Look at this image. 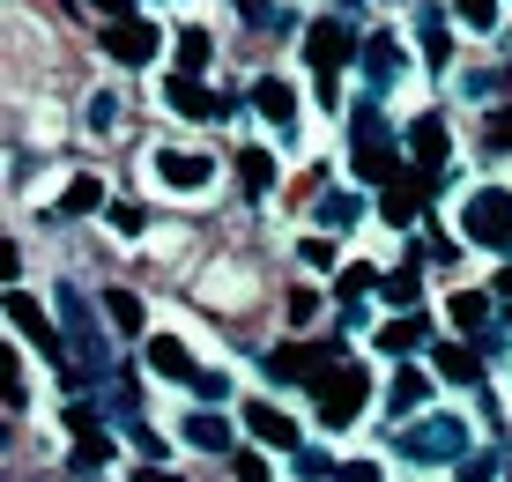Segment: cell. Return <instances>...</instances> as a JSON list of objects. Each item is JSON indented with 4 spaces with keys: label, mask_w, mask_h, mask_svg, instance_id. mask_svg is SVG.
<instances>
[{
    "label": "cell",
    "mask_w": 512,
    "mask_h": 482,
    "mask_svg": "<svg viewBox=\"0 0 512 482\" xmlns=\"http://www.w3.org/2000/svg\"><path fill=\"white\" fill-rule=\"evenodd\" d=\"M394 453L409 460V468H461L475 453V431H468L461 408H423V416H409L394 431Z\"/></svg>",
    "instance_id": "1"
},
{
    "label": "cell",
    "mask_w": 512,
    "mask_h": 482,
    "mask_svg": "<svg viewBox=\"0 0 512 482\" xmlns=\"http://www.w3.org/2000/svg\"><path fill=\"white\" fill-rule=\"evenodd\" d=\"M453 238L468 245V253H512V186H461L453 193Z\"/></svg>",
    "instance_id": "2"
},
{
    "label": "cell",
    "mask_w": 512,
    "mask_h": 482,
    "mask_svg": "<svg viewBox=\"0 0 512 482\" xmlns=\"http://www.w3.org/2000/svg\"><path fill=\"white\" fill-rule=\"evenodd\" d=\"M141 171H149V186L171 193V201H208L216 178H223V164L208 149H179V141H156V149L141 156Z\"/></svg>",
    "instance_id": "3"
},
{
    "label": "cell",
    "mask_w": 512,
    "mask_h": 482,
    "mask_svg": "<svg viewBox=\"0 0 512 482\" xmlns=\"http://www.w3.org/2000/svg\"><path fill=\"white\" fill-rule=\"evenodd\" d=\"M364 394H372V364H357V356H334L327 379L312 386V408H320L327 431H349V423H364Z\"/></svg>",
    "instance_id": "4"
},
{
    "label": "cell",
    "mask_w": 512,
    "mask_h": 482,
    "mask_svg": "<svg viewBox=\"0 0 512 482\" xmlns=\"http://www.w3.org/2000/svg\"><path fill=\"white\" fill-rule=\"evenodd\" d=\"M357 75H364V97L394 104L401 82L416 75V60H409V45H401L394 30H372V38H364V52H357Z\"/></svg>",
    "instance_id": "5"
},
{
    "label": "cell",
    "mask_w": 512,
    "mask_h": 482,
    "mask_svg": "<svg viewBox=\"0 0 512 482\" xmlns=\"http://www.w3.org/2000/svg\"><path fill=\"white\" fill-rule=\"evenodd\" d=\"M141 371H149L156 386H179V394H193V379H201V364H193V342L171 327H156L149 342H141Z\"/></svg>",
    "instance_id": "6"
},
{
    "label": "cell",
    "mask_w": 512,
    "mask_h": 482,
    "mask_svg": "<svg viewBox=\"0 0 512 482\" xmlns=\"http://www.w3.org/2000/svg\"><path fill=\"white\" fill-rule=\"evenodd\" d=\"M253 112H260V127H268L282 149H297V119H305V104H297L290 75H253Z\"/></svg>",
    "instance_id": "7"
},
{
    "label": "cell",
    "mask_w": 512,
    "mask_h": 482,
    "mask_svg": "<svg viewBox=\"0 0 512 482\" xmlns=\"http://www.w3.org/2000/svg\"><path fill=\"white\" fill-rule=\"evenodd\" d=\"M357 52H364V38L349 30V15H327V23L305 30V75H342Z\"/></svg>",
    "instance_id": "8"
},
{
    "label": "cell",
    "mask_w": 512,
    "mask_h": 482,
    "mask_svg": "<svg viewBox=\"0 0 512 482\" xmlns=\"http://www.w3.org/2000/svg\"><path fill=\"white\" fill-rule=\"evenodd\" d=\"M238 423H245V438L268 445V453H297V445H305V423H297L282 401H260V394H253V401L238 408Z\"/></svg>",
    "instance_id": "9"
},
{
    "label": "cell",
    "mask_w": 512,
    "mask_h": 482,
    "mask_svg": "<svg viewBox=\"0 0 512 482\" xmlns=\"http://www.w3.org/2000/svg\"><path fill=\"white\" fill-rule=\"evenodd\" d=\"M238 431H245V423L216 416L208 401H193L186 416H179V445H186V453H201V460H223V453H238Z\"/></svg>",
    "instance_id": "10"
},
{
    "label": "cell",
    "mask_w": 512,
    "mask_h": 482,
    "mask_svg": "<svg viewBox=\"0 0 512 482\" xmlns=\"http://www.w3.org/2000/svg\"><path fill=\"white\" fill-rule=\"evenodd\" d=\"M97 45H104V60H112V67H156L171 52V38L156 23H104Z\"/></svg>",
    "instance_id": "11"
},
{
    "label": "cell",
    "mask_w": 512,
    "mask_h": 482,
    "mask_svg": "<svg viewBox=\"0 0 512 482\" xmlns=\"http://www.w3.org/2000/svg\"><path fill=\"white\" fill-rule=\"evenodd\" d=\"M164 112L186 119V127H208L223 104H216V89H208V75H179V67H171L164 75Z\"/></svg>",
    "instance_id": "12"
},
{
    "label": "cell",
    "mask_w": 512,
    "mask_h": 482,
    "mask_svg": "<svg viewBox=\"0 0 512 482\" xmlns=\"http://www.w3.org/2000/svg\"><path fill=\"white\" fill-rule=\"evenodd\" d=\"M416 349H431V319L423 312H394L372 327V356H416Z\"/></svg>",
    "instance_id": "13"
},
{
    "label": "cell",
    "mask_w": 512,
    "mask_h": 482,
    "mask_svg": "<svg viewBox=\"0 0 512 482\" xmlns=\"http://www.w3.org/2000/svg\"><path fill=\"white\" fill-rule=\"evenodd\" d=\"M431 379L438 371H394V386H386V401H379V416L386 423H409V416H423V408H431Z\"/></svg>",
    "instance_id": "14"
},
{
    "label": "cell",
    "mask_w": 512,
    "mask_h": 482,
    "mask_svg": "<svg viewBox=\"0 0 512 482\" xmlns=\"http://www.w3.org/2000/svg\"><path fill=\"white\" fill-rule=\"evenodd\" d=\"M423 356H431V371H438L446 386H483V379H490L483 349H468V342H431Z\"/></svg>",
    "instance_id": "15"
},
{
    "label": "cell",
    "mask_w": 512,
    "mask_h": 482,
    "mask_svg": "<svg viewBox=\"0 0 512 482\" xmlns=\"http://www.w3.org/2000/svg\"><path fill=\"white\" fill-rule=\"evenodd\" d=\"M8 327H15V334H30V342H38L45 356H60V327H52V319L38 312V297H30L23 282L8 290Z\"/></svg>",
    "instance_id": "16"
},
{
    "label": "cell",
    "mask_w": 512,
    "mask_h": 482,
    "mask_svg": "<svg viewBox=\"0 0 512 482\" xmlns=\"http://www.w3.org/2000/svg\"><path fill=\"white\" fill-rule=\"evenodd\" d=\"M238 186H245V201H275V186H282V149H245L238 156Z\"/></svg>",
    "instance_id": "17"
},
{
    "label": "cell",
    "mask_w": 512,
    "mask_h": 482,
    "mask_svg": "<svg viewBox=\"0 0 512 482\" xmlns=\"http://www.w3.org/2000/svg\"><path fill=\"white\" fill-rule=\"evenodd\" d=\"M446 319H453L461 334H490V327H498V305H490V290L461 282V290H446Z\"/></svg>",
    "instance_id": "18"
},
{
    "label": "cell",
    "mask_w": 512,
    "mask_h": 482,
    "mask_svg": "<svg viewBox=\"0 0 512 482\" xmlns=\"http://www.w3.org/2000/svg\"><path fill=\"white\" fill-rule=\"evenodd\" d=\"M171 67H179V75H208V67H216V30L179 23L171 30Z\"/></svg>",
    "instance_id": "19"
},
{
    "label": "cell",
    "mask_w": 512,
    "mask_h": 482,
    "mask_svg": "<svg viewBox=\"0 0 512 482\" xmlns=\"http://www.w3.org/2000/svg\"><path fill=\"white\" fill-rule=\"evenodd\" d=\"M416 45H423L431 67H453V8H431V0H423L416 8Z\"/></svg>",
    "instance_id": "20"
},
{
    "label": "cell",
    "mask_w": 512,
    "mask_h": 482,
    "mask_svg": "<svg viewBox=\"0 0 512 482\" xmlns=\"http://www.w3.org/2000/svg\"><path fill=\"white\" fill-rule=\"evenodd\" d=\"M401 141H409V156H416L423 171H431V164H446V156H453V127H446V119H438V112L409 119V134H401Z\"/></svg>",
    "instance_id": "21"
},
{
    "label": "cell",
    "mask_w": 512,
    "mask_h": 482,
    "mask_svg": "<svg viewBox=\"0 0 512 482\" xmlns=\"http://www.w3.org/2000/svg\"><path fill=\"white\" fill-rule=\"evenodd\" d=\"M97 305H104V319H112L119 342H149V305H141L134 290H104Z\"/></svg>",
    "instance_id": "22"
},
{
    "label": "cell",
    "mask_w": 512,
    "mask_h": 482,
    "mask_svg": "<svg viewBox=\"0 0 512 482\" xmlns=\"http://www.w3.org/2000/svg\"><path fill=\"white\" fill-rule=\"evenodd\" d=\"M119 127H127V97H119V89H90V97H82V134L112 141Z\"/></svg>",
    "instance_id": "23"
},
{
    "label": "cell",
    "mask_w": 512,
    "mask_h": 482,
    "mask_svg": "<svg viewBox=\"0 0 512 482\" xmlns=\"http://www.w3.org/2000/svg\"><path fill=\"white\" fill-rule=\"evenodd\" d=\"M104 208H112V193H104L97 171H75V178L60 186V216H104Z\"/></svg>",
    "instance_id": "24"
},
{
    "label": "cell",
    "mask_w": 512,
    "mask_h": 482,
    "mask_svg": "<svg viewBox=\"0 0 512 482\" xmlns=\"http://www.w3.org/2000/svg\"><path fill=\"white\" fill-rule=\"evenodd\" d=\"M357 223H364V201H357V193L327 186L320 201H312V230H357Z\"/></svg>",
    "instance_id": "25"
},
{
    "label": "cell",
    "mask_w": 512,
    "mask_h": 482,
    "mask_svg": "<svg viewBox=\"0 0 512 482\" xmlns=\"http://www.w3.org/2000/svg\"><path fill=\"white\" fill-rule=\"evenodd\" d=\"M334 475H342L334 445H297V453H290V482H334Z\"/></svg>",
    "instance_id": "26"
},
{
    "label": "cell",
    "mask_w": 512,
    "mask_h": 482,
    "mask_svg": "<svg viewBox=\"0 0 512 482\" xmlns=\"http://www.w3.org/2000/svg\"><path fill=\"white\" fill-rule=\"evenodd\" d=\"M334 260H342L334 230H305V238H297V267H305V275H334Z\"/></svg>",
    "instance_id": "27"
},
{
    "label": "cell",
    "mask_w": 512,
    "mask_h": 482,
    "mask_svg": "<svg viewBox=\"0 0 512 482\" xmlns=\"http://www.w3.org/2000/svg\"><path fill=\"white\" fill-rule=\"evenodd\" d=\"M453 23H461L468 38H498L505 8H498V0H453Z\"/></svg>",
    "instance_id": "28"
},
{
    "label": "cell",
    "mask_w": 512,
    "mask_h": 482,
    "mask_svg": "<svg viewBox=\"0 0 512 482\" xmlns=\"http://www.w3.org/2000/svg\"><path fill=\"white\" fill-rule=\"evenodd\" d=\"M245 290H253V282H245V267H208V275H201V297H208V305H245Z\"/></svg>",
    "instance_id": "29"
},
{
    "label": "cell",
    "mask_w": 512,
    "mask_h": 482,
    "mask_svg": "<svg viewBox=\"0 0 512 482\" xmlns=\"http://www.w3.org/2000/svg\"><path fill=\"white\" fill-rule=\"evenodd\" d=\"M104 223L119 230V245H149V208H134V201H112V208H104Z\"/></svg>",
    "instance_id": "30"
},
{
    "label": "cell",
    "mask_w": 512,
    "mask_h": 482,
    "mask_svg": "<svg viewBox=\"0 0 512 482\" xmlns=\"http://www.w3.org/2000/svg\"><path fill=\"white\" fill-rule=\"evenodd\" d=\"M379 297H386L394 312H416V305H423V282L409 275V267H401V275H386V282H379Z\"/></svg>",
    "instance_id": "31"
},
{
    "label": "cell",
    "mask_w": 512,
    "mask_h": 482,
    "mask_svg": "<svg viewBox=\"0 0 512 482\" xmlns=\"http://www.w3.org/2000/svg\"><path fill=\"white\" fill-rule=\"evenodd\" d=\"M453 482H505V453H468L453 468Z\"/></svg>",
    "instance_id": "32"
},
{
    "label": "cell",
    "mask_w": 512,
    "mask_h": 482,
    "mask_svg": "<svg viewBox=\"0 0 512 482\" xmlns=\"http://www.w3.org/2000/svg\"><path fill=\"white\" fill-rule=\"evenodd\" d=\"M320 305H327L320 290H290V305H282V319H290V334H305L312 319H320Z\"/></svg>",
    "instance_id": "33"
},
{
    "label": "cell",
    "mask_w": 512,
    "mask_h": 482,
    "mask_svg": "<svg viewBox=\"0 0 512 482\" xmlns=\"http://www.w3.org/2000/svg\"><path fill=\"white\" fill-rule=\"evenodd\" d=\"M372 282H379V267H342V275H334V305H357Z\"/></svg>",
    "instance_id": "34"
},
{
    "label": "cell",
    "mask_w": 512,
    "mask_h": 482,
    "mask_svg": "<svg viewBox=\"0 0 512 482\" xmlns=\"http://www.w3.org/2000/svg\"><path fill=\"white\" fill-rule=\"evenodd\" d=\"M238 482H282L268 468V445H253V453H238Z\"/></svg>",
    "instance_id": "35"
},
{
    "label": "cell",
    "mask_w": 512,
    "mask_h": 482,
    "mask_svg": "<svg viewBox=\"0 0 512 482\" xmlns=\"http://www.w3.org/2000/svg\"><path fill=\"white\" fill-rule=\"evenodd\" d=\"M119 482H193V475H179V468H164V460H134Z\"/></svg>",
    "instance_id": "36"
},
{
    "label": "cell",
    "mask_w": 512,
    "mask_h": 482,
    "mask_svg": "<svg viewBox=\"0 0 512 482\" xmlns=\"http://www.w3.org/2000/svg\"><path fill=\"white\" fill-rule=\"evenodd\" d=\"M8 416H30V379H23V364H8Z\"/></svg>",
    "instance_id": "37"
},
{
    "label": "cell",
    "mask_w": 512,
    "mask_h": 482,
    "mask_svg": "<svg viewBox=\"0 0 512 482\" xmlns=\"http://www.w3.org/2000/svg\"><path fill=\"white\" fill-rule=\"evenodd\" d=\"M334 482H386V460H342Z\"/></svg>",
    "instance_id": "38"
},
{
    "label": "cell",
    "mask_w": 512,
    "mask_h": 482,
    "mask_svg": "<svg viewBox=\"0 0 512 482\" xmlns=\"http://www.w3.org/2000/svg\"><path fill=\"white\" fill-rule=\"evenodd\" d=\"M90 8L104 15V23H127V15H134V0H90Z\"/></svg>",
    "instance_id": "39"
},
{
    "label": "cell",
    "mask_w": 512,
    "mask_h": 482,
    "mask_svg": "<svg viewBox=\"0 0 512 482\" xmlns=\"http://www.w3.org/2000/svg\"><path fill=\"white\" fill-rule=\"evenodd\" d=\"M490 134H498L505 149H512V112H490Z\"/></svg>",
    "instance_id": "40"
},
{
    "label": "cell",
    "mask_w": 512,
    "mask_h": 482,
    "mask_svg": "<svg viewBox=\"0 0 512 482\" xmlns=\"http://www.w3.org/2000/svg\"><path fill=\"white\" fill-rule=\"evenodd\" d=\"M334 15H364V0H334Z\"/></svg>",
    "instance_id": "41"
},
{
    "label": "cell",
    "mask_w": 512,
    "mask_h": 482,
    "mask_svg": "<svg viewBox=\"0 0 512 482\" xmlns=\"http://www.w3.org/2000/svg\"><path fill=\"white\" fill-rule=\"evenodd\" d=\"M164 8H179V0H164Z\"/></svg>",
    "instance_id": "42"
},
{
    "label": "cell",
    "mask_w": 512,
    "mask_h": 482,
    "mask_svg": "<svg viewBox=\"0 0 512 482\" xmlns=\"http://www.w3.org/2000/svg\"><path fill=\"white\" fill-rule=\"evenodd\" d=\"M505 482H512V475H505Z\"/></svg>",
    "instance_id": "43"
}]
</instances>
